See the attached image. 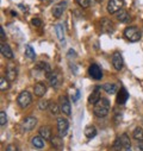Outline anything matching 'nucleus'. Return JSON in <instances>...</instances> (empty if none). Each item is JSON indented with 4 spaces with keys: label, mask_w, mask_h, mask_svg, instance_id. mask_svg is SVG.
<instances>
[{
    "label": "nucleus",
    "mask_w": 143,
    "mask_h": 151,
    "mask_svg": "<svg viewBox=\"0 0 143 151\" xmlns=\"http://www.w3.org/2000/svg\"><path fill=\"white\" fill-rule=\"evenodd\" d=\"M110 107H111L110 101L106 98H101L95 105H93V113L98 118H104L109 114Z\"/></svg>",
    "instance_id": "nucleus-1"
},
{
    "label": "nucleus",
    "mask_w": 143,
    "mask_h": 151,
    "mask_svg": "<svg viewBox=\"0 0 143 151\" xmlns=\"http://www.w3.org/2000/svg\"><path fill=\"white\" fill-rule=\"evenodd\" d=\"M124 37L129 42H138L141 40V31L136 26H129L124 30Z\"/></svg>",
    "instance_id": "nucleus-2"
},
{
    "label": "nucleus",
    "mask_w": 143,
    "mask_h": 151,
    "mask_svg": "<svg viewBox=\"0 0 143 151\" xmlns=\"http://www.w3.org/2000/svg\"><path fill=\"white\" fill-rule=\"evenodd\" d=\"M48 79H49V83L50 86L54 88V89H58L61 83H62V75L58 70H55V71H51L49 75H48Z\"/></svg>",
    "instance_id": "nucleus-3"
},
{
    "label": "nucleus",
    "mask_w": 143,
    "mask_h": 151,
    "mask_svg": "<svg viewBox=\"0 0 143 151\" xmlns=\"http://www.w3.org/2000/svg\"><path fill=\"white\" fill-rule=\"evenodd\" d=\"M31 101H32V95H31L30 92H27V91H23V92L18 95V98H17V104H18L19 107H22V108L29 107L30 104H31Z\"/></svg>",
    "instance_id": "nucleus-4"
},
{
    "label": "nucleus",
    "mask_w": 143,
    "mask_h": 151,
    "mask_svg": "<svg viewBox=\"0 0 143 151\" xmlns=\"http://www.w3.org/2000/svg\"><path fill=\"white\" fill-rule=\"evenodd\" d=\"M58 105H60L62 113H64L67 117L72 116V106H70V101L67 95H61L58 98Z\"/></svg>",
    "instance_id": "nucleus-5"
},
{
    "label": "nucleus",
    "mask_w": 143,
    "mask_h": 151,
    "mask_svg": "<svg viewBox=\"0 0 143 151\" xmlns=\"http://www.w3.org/2000/svg\"><path fill=\"white\" fill-rule=\"evenodd\" d=\"M124 6V0H110L107 4V12L110 14H115L119 12Z\"/></svg>",
    "instance_id": "nucleus-6"
},
{
    "label": "nucleus",
    "mask_w": 143,
    "mask_h": 151,
    "mask_svg": "<svg viewBox=\"0 0 143 151\" xmlns=\"http://www.w3.org/2000/svg\"><path fill=\"white\" fill-rule=\"evenodd\" d=\"M36 125H37V119H36L35 117H31V116L24 118V120L22 122V129H23V131H25V132L33 130V127H35Z\"/></svg>",
    "instance_id": "nucleus-7"
},
{
    "label": "nucleus",
    "mask_w": 143,
    "mask_h": 151,
    "mask_svg": "<svg viewBox=\"0 0 143 151\" xmlns=\"http://www.w3.org/2000/svg\"><path fill=\"white\" fill-rule=\"evenodd\" d=\"M100 29L104 33H113L115 31V24L112 20L107 19V18H103L100 22Z\"/></svg>",
    "instance_id": "nucleus-8"
},
{
    "label": "nucleus",
    "mask_w": 143,
    "mask_h": 151,
    "mask_svg": "<svg viewBox=\"0 0 143 151\" xmlns=\"http://www.w3.org/2000/svg\"><path fill=\"white\" fill-rule=\"evenodd\" d=\"M68 127H69V123L66 118L63 117H58L57 118V130H58V133L60 136H66L67 134V131H68Z\"/></svg>",
    "instance_id": "nucleus-9"
},
{
    "label": "nucleus",
    "mask_w": 143,
    "mask_h": 151,
    "mask_svg": "<svg viewBox=\"0 0 143 151\" xmlns=\"http://www.w3.org/2000/svg\"><path fill=\"white\" fill-rule=\"evenodd\" d=\"M88 74H90V76L94 80H100L103 78V71L100 69V67L95 63L91 64L90 68H88Z\"/></svg>",
    "instance_id": "nucleus-10"
},
{
    "label": "nucleus",
    "mask_w": 143,
    "mask_h": 151,
    "mask_svg": "<svg viewBox=\"0 0 143 151\" xmlns=\"http://www.w3.org/2000/svg\"><path fill=\"white\" fill-rule=\"evenodd\" d=\"M17 75H18V70H17L16 65L12 64V63L7 64V67H6V76L5 78L9 81H14L17 79Z\"/></svg>",
    "instance_id": "nucleus-11"
},
{
    "label": "nucleus",
    "mask_w": 143,
    "mask_h": 151,
    "mask_svg": "<svg viewBox=\"0 0 143 151\" xmlns=\"http://www.w3.org/2000/svg\"><path fill=\"white\" fill-rule=\"evenodd\" d=\"M112 64H113V68L116 70H122L123 69V65H124V61H123V57L119 52H115L113 56H112Z\"/></svg>",
    "instance_id": "nucleus-12"
},
{
    "label": "nucleus",
    "mask_w": 143,
    "mask_h": 151,
    "mask_svg": "<svg viewBox=\"0 0 143 151\" xmlns=\"http://www.w3.org/2000/svg\"><path fill=\"white\" fill-rule=\"evenodd\" d=\"M66 7H67V3H66V1H62V3L56 4V5L53 7V16H54L55 18H60V17L63 14Z\"/></svg>",
    "instance_id": "nucleus-13"
},
{
    "label": "nucleus",
    "mask_w": 143,
    "mask_h": 151,
    "mask_svg": "<svg viewBox=\"0 0 143 151\" xmlns=\"http://www.w3.org/2000/svg\"><path fill=\"white\" fill-rule=\"evenodd\" d=\"M0 51H1V55L5 57V58H9V60H12L14 57V54L11 49V47L6 43H1L0 45Z\"/></svg>",
    "instance_id": "nucleus-14"
},
{
    "label": "nucleus",
    "mask_w": 143,
    "mask_h": 151,
    "mask_svg": "<svg viewBox=\"0 0 143 151\" xmlns=\"http://www.w3.org/2000/svg\"><path fill=\"white\" fill-rule=\"evenodd\" d=\"M33 93L36 96H38V98H42L46 93H47V85L44 82H38V83H36L35 88H33Z\"/></svg>",
    "instance_id": "nucleus-15"
},
{
    "label": "nucleus",
    "mask_w": 143,
    "mask_h": 151,
    "mask_svg": "<svg viewBox=\"0 0 143 151\" xmlns=\"http://www.w3.org/2000/svg\"><path fill=\"white\" fill-rule=\"evenodd\" d=\"M100 99H101L100 98V88L99 87H95L93 89V92L91 93V95L88 96V102L92 104V105H95Z\"/></svg>",
    "instance_id": "nucleus-16"
},
{
    "label": "nucleus",
    "mask_w": 143,
    "mask_h": 151,
    "mask_svg": "<svg viewBox=\"0 0 143 151\" xmlns=\"http://www.w3.org/2000/svg\"><path fill=\"white\" fill-rule=\"evenodd\" d=\"M128 99H129V93L126 92L125 88H121L119 93L117 94V104L118 105H124Z\"/></svg>",
    "instance_id": "nucleus-17"
},
{
    "label": "nucleus",
    "mask_w": 143,
    "mask_h": 151,
    "mask_svg": "<svg viewBox=\"0 0 143 151\" xmlns=\"http://www.w3.org/2000/svg\"><path fill=\"white\" fill-rule=\"evenodd\" d=\"M38 132H40V136H41L44 140L51 139V129H50L49 126H42Z\"/></svg>",
    "instance_id": "nucleus-18"
},
{
    "label": "nucleus",
    "mask_w": 143,
    "mask_h": 151,
    "mask_svg": "<svg viewBox=\"0 0 143 151\" xmlns=\"http://www.w3.org/2000/svg\"><path fill=\"white\" fill-rule=\"evenodd\" d=\"M103 89L107 94H116L118 91V87L115 83H105V85H103Z\"/></svg>",
    "instance_id": "nucleus-19"
},
{
    "label": "nucleus",
    "mask_w": 143,
    "mask_h": 151,
    "mask_svg": "<svg viewBox=\"0 0 143 151\" xmlns=\"http://www.w3.org/2000/svg\"><path fill=\"white\" fill-rule=\"evenodd\" d=\"M117 14V19L121 22V23H126L129 19H130V16H129V13L124 10V9H122L119 12H117L116 13Z\"/></svg>",
    "instance_id": "nucleus-20"
},
{
    "label": "nucleus",
    "mask_w": 143,
    "mask_h": 151,
    "mask_svg": "<svg viewBox=\"0 0 143 151\" xmlns=\"http://www.w3.org/2000/svg\"><path fill=\"white\" fill-rule=\"evenodd\" d=\"M119 139H121V142H122V145H123V147H124L126 151H130V146H131V143H130V138H129V136H128L126 133H123V134L119 137Z\"/></svg>",
    "instance_id": "nucleus-21"
},
{
    "label": "nucleus",
    "mask_w": 143,
    "mask_h": 151,
    "mask_svg": "<svg viewBox=\"0 0 143 151\" xmlns=\"http://www.w3.org/2000/svg\"><path fill=\"white\" fill-rule=\"evenodd\" d=\"M31 144L35 146V147H37V149H42L44 146V139L41 137V136H37V137H33L31 139Z\"/></svg>",
    "instance_id": "nucleus-22"
},
{
    "label": "nucleus",
    "mask_w": 143,
    "mask_h": 151,
    "mask_svg": "<svg viewBox=\"0 0 143 151\" xmlns=\"http://www.w3.org/2000/svg\"><path fill=\"white\" fill-rule=\"evenodd\" d=\"M85 136L88 138V139H92L97 136V129L93 126V125H88L86 129H85Z\"/></svg>",
    "instance_id": "nucleus-23"
},
{
    "label": "nucleus",
    "mask_w": 143,
    "mask_h": 151,
    "mask_svg": "<svg viewBox=\"0 0 143 151\" xmlns=\"http://www.w3.org/2000/svg\"><path fill=\"white\" fill-rule=\"evenodd\" d=\"M132 137L137 142H143V129L142 127H136L132 132Z\"/></svg>",
    "instance_id": "nucleus-24"
},
{
    "label": "nucleus",
    "mask_w": 143,
    "mask_h": 151,
    "mask_svg": "<svg viewBox=\"0 0 143 151\" xmlns=\"http://www.w3.org/2000/svg\"><path fill=\"white\" fill-rule=\"evenodd\" d=\"M55 31L57 35V38L60 41H64V30H63V25L62 24H57L55 26Z\"/></svg>",
    "instance_id": "nucleus-25"
},
{
    "label": "nucleus",
    "mask_w": 143,
    "mask_h": 151,
    "mask_svg": "<svg viewBox=\"0 0 143 151\" xmlns=\"http://www.w3.org/2000/svg\"><path fill=\"white\" fill-rule=\"evenodd\" d=\"M49 111H50V113H51L53 116H57L58 113H60V111H61L60 105H57L56 102H50V105H49Z\"/></svg>",
    "instance_id": "nucleus-26"
},
{
    "label": "nucleus",
    "mask_w": 143,
    "mask_h": 151,
    "mask_svg": "<svg viewBox=\"0 0 143 151\" xmlns=\"http://www.w3.org/2000/svg\"><path fill=\"white\" fill-rule=\"evenodd\" d=\"M37 68L38 69H41L44 74H50L51 73V68H50V65L48 64V63H44V62H40L38 64H37Z\"/></svg>",
    "instance_id": "nucleus-27"
},
{
    "label": "nucleus",
    "mask_w": 143,
    "mask_h": 151,
    "mask_svg": "<svg viewBox=\"0 0 143 151\" xmlns=\"http://www.w3.org/2000/svg\"><path fill=\"white\" fill-rule=\"evenodd\" d=\"M50 143H51V145L54 146V147H56V149H60V147H62V145H63V143H62V139H61V137H53L51 139H50Z\"/></svg>",
    "instance_id": "nucleus-28"
},
{
    "label": "nucleus",
    "mask_w": 143,
    "mask_h": 151,
    "mask_svg": "<svg viewBox=\"0 0 143 151\" xmlns=\"http://www.w3.org/2000/svg\"><path fill=\"white\" fill-rule=\"evenodd\" d=\"M25 55L27 56L29 60H35L36 58V54H35L33 48L31 45H26V48H25Z\"/></svg>",
    "instance_id": "nucleus-29"
},
{
    "label": "nucleus",
    "mask_w": 143,
    "mask_h": 151,
    "mask_svg": "<svg viewBox=\"0 0 143 151\" xmlns=\"http://www.w3.org/2000/svg\"><path fill=\"white\" fill-rule=\"evenodd\" d=\"M9 80L6 79V78H0V89L1 91H6V89H9V87H10V85H9Z\"/></svg>",
    "instance_id": "nucleus-30"
},
{
    "label": "nucleus",
    "mask_w": 143,
    "mask_h": 151,
    "mask_svg": "<svg viewBox=\"0 0 143 151\" xmlns=\"http://www.w3.org/2000/svg\"><path fill=\"white\" fill-rule=\"evenodd\" d=\"M6 123H7L6 112L5 111H1V112H0V125L4 126V125H6Z\"/></svg>",
    "instance_id": "nucleus-31"
},
{
    "label": "nucleus",
    "mask_w": 143,
    "mask_h": 151,
    "mask_svg": "<svg viewBox=\"0 0 143 151\" xmlns=\"http://www.w3.org/2000/svg\"><path fill=\"white\" fill-rule=\"evenodd\" d=\"M49 105H50V104H49V101H48V100H41V101L38 102V108L44 111V109L49 108Z\"/></svg>",
    "instance_id": "nucleus-32"
},
{
    "label": "nucleus",
    "mask_w": 143,
    "mask_h": 151,
    "mask_svg": "<svg viewBox=\"0 0 143 151\" xmlns=\"http://www.w3.org/2000/svg\"><path fill=\"white\" fill-rule=\"evenodd\" d=\"M77 1V4L80 6V7H82V9H87L88 6H90V0H75Z\"/></svg>",
    "instance_id": "nucleus-33"
},
{
    "label": "nucleus",
    "mask_w": 143,
    "mask_h": 151,
    "mask_svg": "<svg viewBox=\"0 0 143 151\" xmlns=\"http://www.w3.org/2000/svg\"><path fill=\"white\" fill-rule=\"evenodd\" d=\"M123 147V145H122V142H121V139L119 138H117L116 140H115V144H113V150L115 151H121V149Z\"/></svg>",
    "instance_id": "nucleus-34"
},
{
    "label": "nucleus",
    "mask_w": 143,
    "mask_h": 151,
    "mask_svg": "<svg viewBox=\"0 0 143 151\" xmlns=\"http://www.w3.org/2000/svg\"><path fill=\"white\" fill-rule=\"evenodd\" d=\"M5 151H19V149H18L17 145H14V144H10V145L6 147Z\"/></svg>",
    "instance_id": "nucleus-35"
},
{
    "label": "nucleus",
    "mask_w": 143,
    "mask_h": 151,
    "mask_svg": "<svg viewBox=\"0 0 143 151\" xmlns=\"http://www.w3.org/2000/svg\"><path fill=\"white\" fill-rule=\"evenodd\" d=\"M31 23H32V24H33L35 26H41V25H42V22H41V20L38 19V18H33Z\"/></svg>",
    "instance_id": "nucleus-36"
},
{
    "label": "nucleus",
    "mask_w": 143,
    "mask_h": 151,
    "mask_svg": "<svg viewBox=\"0 0 143 151\" xmlns=\"http://www.w3.org/2000/svg\"><path fill=\"white\" fill-rule=\"evenodd\" d=\"M0 33H1V40H6V35H5V31H4V27H0Z\"/></svg>",
    "instance_id": "nucleus-37"
},
{
    "label": "nucleus",
    "mask_w": 143,
    "mask_h": 151,
    "mask_svg": "<svg viewBox=\"0 0 143 151\" xmlns=\"http://www.w3.org/2000/svg\"><path fill=\"white\" fill-rule=\"evenodd\" d=\"M94 1H97V3H101L103 0H94Z\"/></svg>",
    "instance_id": "nucleus-38"
}]
</instances>
